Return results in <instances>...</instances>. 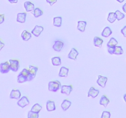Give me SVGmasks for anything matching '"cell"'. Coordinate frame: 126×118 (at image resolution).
<instances>
[{"instance_id":"74e56055","label":"cell","mask_w":126,"mask_h":118,"mask_svg":"<svg viewBox=\"0 0 126 118\" xmlns=\"http://www.w3.org/2000/svg\"><path fill=\"white\" fill-rule=\"evenodd\" d=\"M0 45H1V47H0V49H2V47H3L4 46V44L2 42V41H0Z\"/></svg>"},{"instance_id":"60d3db41","label":"cell","mask_w":126,"mask_h":118,"mask_svg":"<svg viewBox=\"0 0 126 118\" xmlns=\"http://www.w3.org/2000/svg\"><path fill=\"white\" fill-rule=\"evenodd\" d=\"M116 1L120 2V3H122V2H123V1H124V0H116Z\"/></svg>"},{"instance_id":"f35d334b","label":"cell","mask_w":126,"mask_h":118,"mask_svg":"<svg viewBox=\"0 0 126 118\" xmlns=\"http://www.w3.org/2000/svg\"><path fill=\"white\" fill-rule=\"evenodd\" d=\"M11 3H17L18 2V0H8Z\"/></svg>"},{"instance_id":"4316f807","label":"cell","mask_w":126,"mask_h":118,"mask_svg":"<svg viewBox=\"0 0 126 118\" xmlns=\"http://www.w3.org/2000/svg\"><path fill=\"white\" fill-rule=\"evenodd\" d=\"M52 63L54 66H59L61 65V58L60 57H55L52 59Z\"/></svg>"},{"instance_id":"ac0fdd59","label":"cell","mask_w":126,"mask_h":118,"mask_svg":"<svg viewBox=\"0 0 126 118\" xmlns=\"http://www.w3.org/2000/svg\"><path fill=\"white\" fill-rule=\"evenodd\" d=\"M103 43V40L100 38V37H95L94 38V44L95 47H102V44Z\"/></svg>"},{"instance_id":"83f0119b","label":"cell","mask_w":126,"mask_h":118,"mask_svg":"<svg viewBox=\"0 0 126 118\" xmlns=\"http://www.w3.org/2000/svg\"><path fill=\"white\" fill-rule=\"evenodd\" d=\"M117 44H118V41H117L116 39L114 38H111L110 39L108 43H107V47H111L116 46Z\"/></svg>"},{"instance_id":"836d02e7","label":"cell","mask_w":126,"mask_h":118,"mask_svg":"<svg viewBox=\"0 0 126 118\" xmlns=\"http://www.w3.org/2000/svg\"><path fill=\"white\" fill-rule=\"evenodd\" d=\"M111 116V113L110 111H103L102 113V118H110Z\"/></svg>"},{"instance_id":"e0dca14e","label":"cell","mask_w":126,"mask_h":118,"mask_svg":"<svg viewBox=\"0 0 126 118\" xmlns=\"http://www.w3.org/2000/svg\"><path fill=\"white\" fill-rule=\"evenodd\" d=\"M109 103H110V100L108 99V97H107L106 95H102L100 98V104L106 108V107L107 106V105L109 104Z\"/></svg>"},{"instance_id":"ab89813d","label":"cell","mask_w":126,"mask_h":118,"mask_svg":"<svg viewBox=\"0 0 126 118\" xmlns=\"http://www.w3.org/2000/svg\"><path fill=\"white\" fill-rule=\"evenodd\" d=\"M123 10L124 12H126V3L124 4L123 6Z\"/></svg>"},{"instance_id":"cb8c5ba5","label":"cell","mask_w":126,"mask_h":118,"mask_svg":"<svg viewBox=\"0 0 126 118\" xmlns=\"http://www.w3.org/2000/svg\"><path fill=\"white\" fill-rule=\"evenodd\" d=\"M62 18L61 17H56L54 18V25L55 27H60L62 25Z\"/></svg>"},{"instance_id":"52a82bcc","label":"cell","mask_w":126,"mask_h":118,"mask_svg":"<svg viewBox=\"0 0 126 118\" xmlns=\"http://www.w3.org/2000/svg\"><path fill=\"white\" fill-rule=\"evenodd\" d=\"M64 45L63 42L59 40H56L54 42V44L53 45V49L57 52H60L62 49Z\"/></svg>"},{"instance_id":"4dcf8cb0","label":"cell","mask_w":126,"mask_h":118,"mask_svg":"<svg viewBox=\"0 0 126 118\" xmlns=\"http://www.w3.org/2000/svg\"><path fill=\"white\" fill-rule=\"evenodd\" d=\"M28 118H39V113H36V112L30 111L28 113Z\"/></svg>"},{"instance_id":"9c48e42d","label":"cell","mask_w":126,"mask_h":118,"mask_svg":"<svg viewBox=\"0 0 126 118\" xmlns=\"http://www.w3.org/2000/svg\"><path fill=\"white\" fill-rule=\"evenodd\" d=\"M21 97V93L19 90L13 89L10 94V98L11 99H20Z\"/></svg>"},{"instance_id":"b9f144b4","label":"cell","mask_w":126,"mask_h":118,"mask_svg":"<svg viewBox=\"0 0 126 118\" xmlns=\"http://www.w3.org/2000/svg\"><path fill=\"white\" fill-rule=\"evenodd\" d=\"M124 101H125L126 103V94H124Z\"/></svg>"},{"instance_id":"9a60e30c","label":"cell","mask_w":126,"mask_h":118,"mask_svg":"<svg viewBox=\"0 0 126 118\" xmlns=\"http://www.w3.org/2000/svg\"><path fill=\"white\" fill-rule=\"evenodd\" d=\"M46 108L48 111H52L55 110V103L54 101L48 100L46 103Z\"/></svg>"},{"instance_id":"7c38bea8","label":"cell","mask_w":126,"mask_h":118,"mask_svg":"<svg viewBox=\"0 0 126 118\" xmlns=\"http://www.w3.org/2000/svg\"><path fill=\"white\" fill-rule=\"evenodd\" d=\"M99 93V90L97 89H96L95 88H94V87H92L90 88L89 90L88 95L87 96L88 97H91L92 98H95L96 97H97V95Z\"/></svg>"},{"instance_id":"ffe728a7","label":"cell","mask_w":126,"mask_h":118,"mask_svg":"<svg viewBox=\"0 0 126 118\" xmlns=\"http://www.w3.org/2000/svg\"><path fill=\"white\" fill-rule=\"evenodd\" d=\"M71 105V102L70 101H69L68 100L65 99L63 100V102H62L61 104V107L63 109V111H66L70 107V106Z\"/></svg>"},{"instance_id":"d6a6232c","label":"cell","mask_w":126,"mask_h":118,"mask_svg":"<svg viewBox=\"0 0 126 118\" xmlns=\"http://www.w3.org/2000/svg\"><path fill=\"white\" fill-rule=\"evenodd\" d=\"M115 13L117 15V20H121L123 19V18L125 17V15H124V14L122 13V12H121L119 10L116 11Z\"/></svg>"},{"instance_id":"4fadbf2b","label":"cell","mask_w":126,"mask_h":118,"mask_svg":"<svg viewBox=\"0 0 126 118\" xmlns=\"http://www.w3.org/2000/svg\"><path fill=\"white\" fill-rule=\"evenodd\" d=\"M78 54L79 52L77 51V50H76L75 48H72V49H71L70 52L69 53L68 55V57L69 59H71V60H76V57H77V56L78 55Z\"/></svg>"},{"instance_id":"8fae6325","label":"cell","mask_w":126,"mask_h":118,"mask_svg":"<svg viewBox=\"0 0 126 118\" xmlns=\"http://www.w3.org/2000/svg\"><path fill=\"white\" fill-rule=\"evenodd\" d=\"M107 80H108V78H107V77H105V76H102L99 75V76H98V79H97V82L100 87H105Z\"/></svg>"},{"instance_id":"484cf974","label":"cell","mask_w":126,"mask_h":118,"mask_svg":"<svg viewBox=\"0 0 126 118\" xmlns=\"http://www.w3.org/2000/svg\"><path fill=\"white\" fill-rule=\"evenodd\" d=\"M117 19V15L115 12H110L108 17V22L110 23H113Z\"/></svg>"},{"instance_id":"8992f818","label":"cell","mask_w":126,"mask_h":118,"mask_svg":"<svg viewBox=\"0 0 126 118\" xmlns=\"http://www.w3.org/2000/svg\"><path fill=\"white\" fill-rule=\"evenodd\" d=\"M73 90V86L72 85H69V86H62L61 87V93L66 94L67 95H69L71 93V92Z\"/></svg>"},{"instance_id":"ba28073f","label":"cell","mask_w":126,"mask_h":118,"mask_svg":"<svg viewBox=\"0 0 126 118\" xmlns=\"http://www.w3.org/2000/svg\"><path fill=\"white\" fill-rule=\"evenodd\" d=\"M20 74H21L23 75L25 77H26V78L27 79V80H28V81H32V79H34L33 77V76H32L31 73L30 72L29 70H27V68L23 69V70L20 73Z\"/></svg>"},{"instance_id":"d6986e66","label":"cell","mask_w":126,"mask_h":118,"mask_svg":"<svg viewBox=\"0 0 126 118\" xmlns=\"http://www.w3.org/2000/svg\"><path fill=\"white\" fill-rule=\"evenodd\" d=\"M24 7L27 12H31L34 9V5L31 2H25Z\"/></svg>"},{"instance_id":"d4e9b609","label":"cell","mask_w":126,"mask_h":118,"mask_svg":"<svg viewBox=\"0 0 126 118\" xmlns=\"http://www.w3.org/2000/svg\"><path fill=\"white\" fill-rule=\"evenodd\" d=\"M32 14L34 16V17L37 18V17H39V16L42 15L43 14V11L39 7H36V8L34 9V11H33Z\"/></svg>"},{"instance_id":"277c9868","label":"cell","mask_w":126,"mask_h":118,"mask_svg":"<svg viewBox=\"0 0 126 118\" xmlns=\"http://www.w3.org/2000/svg\"><path fill=\"white\" fill-rule=\"evenodd\" d=\"M10 70H11V68H10V63H9V62H7V61L2 63L0 65V71H1V73H7Z\"/></svg>"},{"instance_id":"8d00e7d4","label":"cell","mask_w":126,"mask_h":118,"mask_svg":"<svg viewBox=\"0 0 126 118\" xmlns=\"http://www.w3.org/2000/svg\"><path fill=\"white\" fill-rule=\"evenodd\" d=\"M4 15L1 14L0 15V23H3V22L4 21Z\"/></svg>"},{"instance_id":"6da1fadb","label":"cell","mask_w":126,"mask_h":118,"mask_svg":"<svg viewBox=\"0 0 126 118\" xmlns=\"http://www.w3.org/2000/svg\"><path fill=\"white\" fill-rule=\"evenodd\" d=\"M61 87V83L59 81H50L48 84V89L52 92H57Z\"/></svg>"},{"instance_id":"f546056e","label":"cell","mask_w":126,"mask_h":118,"mask_svg":"<svg viewBox=\"0 0 126 118\" xmlns=\"http://www.w3.org/2000/svg\"><path fill=\"white\" fill-rule=\"evenodd\" d=\"M41 109H42L41 105H40V104H38V103H36V104H34V105L32 106V109H31V111L39 113V111L41 110Z\"/></svg>"},{"instance_id":"f1b7e54d","label":"cell","mask_w":126,"mask_h":118,"mask_svg":"<svg viewBox=\"0 0 126 118\" xmlns=\"http://www.w3.org/2000/svg\"><path fill=\"white\" fill-rule=\"evenodd\" d=\"M38 68L36 66H32V65H30L29 66V71L32 74V76H33V78H34L36 76V72L38 71Z\"/></svg>"},{"instance_id":"7402d4cb","label":"cell","mask_w":126,"mask_h":118,"mask_svg":"<svg viewBox=\"0 0 126 118\" xmlns=\"http://www.w3.org/2000/svg\"><path fill=\"white\" fill-rule=\"evenodd\" d=\"M21 36H22V38L23 39V40L27 41H28L30 39L32 38V34L30 32L27 31V30H24L22 32V34H21Z\"/></svg>"},{"instance_id":"603a6c76","label":"cell","mask_w":126,"mask_h":118,"mask_svg":"<svg viewBox=\"0 0 126 118\" xmlns=\"http://www.w3.org/2000/svg\"><path fill=\"white\" fill-rule=\"evenodd\" d=\"M112 34V31L110 27H107L104 28L103 31L102 33V36L105 37V38H107V37L110 36L111 34Z\"/></svg>"},{"instance_id":"30bf717a","label":"cell","mask_w":126,"mask_h":118,"mask_svg":"<svg viewBox=\"0 0 126 118\" xmlns=\"http://www.w3.org/2000/svg\"><path fill=\"white\" fill-rule=\"evenodd\" d=\"M43 27L41 26L36 25L34 29L32 31V34H33L34 36L38 37L40 35L41 33L43 31Z\"/></svg>"},{"instance_id":"5bb4252c","label":"cell","mask_w":126,"mask_h":118,"mask_svg":"<svg viewBox=\"0 0 126 118\" xmlns=\"http://www.w3.org/2000/svg\"><path fill=\"white\" fill-rule=\"evenodd\" d=\"M26 17H27V13L26 12H22V13H18L17 14V21L20 23H25L26 20Z\"/></svg>"},{"instance_id":"5b68a950","label":"cell","mask_w":126,"mask_h":118,"mask_svg":"<svg viewBox=\"0 0 126 118\" xmlns=\"http://www.w3.org/2000/svg\"><path fill=\"white\" fill-rule=\"evenodd\" d=\"M30 103V101L28 100V98L27 97L24 96V97H22L21 98H20L19 100L17 102V104H18L19 106H20L21 108H24L26 106L28 105Z\"/></svg>"},{"instance_id":"2e32d148","label":"cell","mask_w":126,"mask_h":118,"mask_svg":"<svg viewBox=\"0 0 126 118\" xmlns=\"http://www.w3.org/2000/svg\"><path fill=\"white\" fill-rule=\"evenodd\" d=\"M69 69L68 68L65 67V66H62L61 68L60 69L59 71V76L60 77H67L68 74Z\"/></svg>"},{"instance_id":"d590c367","label":"cell","mask_w":126,"mask_h":118,"mask_svg":"<svg viewBox=\"0 0 126 118\" xmlns=\"http://www.w3.org/2000/svg\"><path fill=\"white\" fill-rule=\"evenodd\" d=\"M121 31L122 34L124 35V36L126 37V26H125V27H124V28L121 30Z\"/></svg>"},{"instance_id":"7a4b0ae2","label":"cell","mask_w":126,"mask_h":118,"mask_svg":"<svg viewBox=\"0 0 126 118\" xmlns=\"http://www.w3.org/2000/svg\"><path fill=\"white\" fill-rule=\"evenodd\" d=\"M108 51L110 54H115V55H121L124 53L123 49L121 46H116L111 47H108Z\"/></svg>"},{"instance_id":"1f68e13d","label":"cell","mask_w":126,"mask_h":118,"mask_svg":"<svg viewBox=\"0 0 126 118\" xmlns=\"http://www.w3.org/2000/svg\"><path fill=\"white\" fill-rule=\"evenodd\" d=\"M26 81H28L26 77H25L23 75H22L21 74H19L17 77V82L18 83H23V82H26Z\"/></svg>"},{"instance_id":"e575fe53","label":"cell","mask_w":126,"mask_h":118,"mask_svg":"<svg viewBox=\"0 0 126 118\" xmlns=\"http://www.w3.org/2000/svg\"><path fill=\"white\" fill-rule=\"evenodd\" d=\"M46 1L48 3L50 4V6H52L54 3L57 2V0H46Z\"/></svg>"},{"instance_id":"44dd1931","label":"cell","mask_w":126,"mask_h":118,"mask_svg":"<svg viewBox=\"0 0 126 118\" xmlns=\"http://www.w3.org/2000/svg\"><path fill=\"white\" fill-rule=\"evenodd\" d=\"M87 25V22L85 21H78V29L80 31L84 32L85 31V28Z\"/></svg>"},{"instance_id":"3957f363","label":"cell","mask_w":126,"mask_h":118,"mask_svg":"<svg viewBox=\"0 0 126 118\" xmlns=\"http://www.w3.org/2000/svg\"><path fill=\"white\" fill-rule=\"evenodd\" d=\"M10 68L14 72L18 71L20 66V63L18 60H9Z\"/></svg>"}]
</instances>
